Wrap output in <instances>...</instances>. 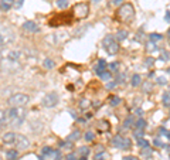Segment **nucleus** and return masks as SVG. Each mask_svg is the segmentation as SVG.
I'll use <instances>...</instances> for the list:
<instances>
[{
    "mask_svg": "<svg viewBox=\"0 0 170 160\" xmlns=\"http://www.w3.org/2000/svg\"><path fill=\"white\" fill-rule=\"evenodd\" d=\"M9 119H10V122H11V125L13 126H19L21 122H23V119H24V111H20L19 108H16V106H13L9 111Z\"/></svg>",
    "mask_w": 170,
    "mask_h": 160,
    "instance_id": "f257e3e1",
    "label": "nucleus"
},
{
    "mask_svg": "<svg viewBox=\"0 0 170 160\" xmlns=\"http://www.w3.org/2000/svg\"><path fill=\"white\" fill-rule=\"evenodd\" d=\"M104 47L109 55H115L119 51V44L115 41L114 35H106L104 38Z\"/></svg>",
    "mask_w": 170,
    "mask_h": 160,
    "instance_id": "f03ea898",
    "label": "nucleus"
},
{
    "mask_svg": "<svg viewBox=\"0 0 170 160\" xmlns=\"http://www.w3.org/2000/svg\"><path fill=\"white\" fill-rule=\"evenodd\" d=\"M119 19L123 20V22H129L133 19L135 16V10H133V6L132 4H123L121 9H119Z\"/></svg>",
    "mask_w": 170,
    "mask_h": 160,
    "instance_id": "7ed1b4c3",
    "label": "nucleus"
},
{
    "mask_svg": "<svg viewBox=\"0 0 170 160\" xmlns=\"http://www.w3.org/2000/svg\"><path fill=\"white\" fill-rule=\"evenodd\" d=\"M9 104H10L11 106H16V108L24 106V105L29 104V96L24 95V94H16V95L10 96Z\"/></svg>",
    "mask_w": 170,
    "mask_h": 160,
    "instance_id": "20e7f679",
    "label": "nucleus"
},
{
    "mask_svg": "<svg viewBox=\"0 0 170 160\" xmlns=\"http://www.w3.org/2000/svg\"><path fill=\"white\" fill-rule=\"evenodd\" d=\"M112 145L118 147V149H122V150H128L130 147V139L128 138H122V136H116V138H114L112 140Z\"/></svg>",
    "mask_w": 170,
    "mask_h": 160,
    "instance_id": "39448f33",
    "label": "nucleus"
},
{
    "mask_svg": "<svg viewBox=\"0 0 170 160\" xmlns=\"http://www.w3.org/2000/svg\"><path fill=\"white\" fill-rule=\"evenodd\" d=\"M57 104H58V95L55 92L47 94V95L44 96V99H42V105L45 108H54Z\"/></svg>",
    "mask_w": 170,
    "mask_h": 160,
    "instance_id": "423d86ee",
    "label": "nucleus"
},
{
    "mask_svg": "<svg viewBox=\"0 0 170 160\" xmlns=\"http://www.w3.org/2000/svg\"><path fill=\"white\" fill-rule=\"evenodd\" d=\"M88 11H89L88 4H85V3H78V4H75L74 6V13L78 19L86 17V16H88Z\"/></svg>",
    "mask_w": 170,
    "mask_h": 160,
    "instance_id": "0eeeda50",
    "label": "nucleus"
},
{
    "mask_svg": "<svg viewBox=\"0 0 170 160\" xmlns=\"http://www.w3.org/2000/svg\"><path fill=\"white\" fill-rule=\"evenodd\" d=\"M14 143L17 145V149H27L29 146H30V140L26 138L24 135H16V140H14Z\"/></svg>",
    "mask_w": 170,
    "mask_h": 160,
    "instance_id": "6e6552de",
    "label": "nucleus"
},
{
    "mask_svg": "<svg viewBox=\"0 0 170 160\" xmlns=\"http://www.w3.org/2000/svg\"><path fill=\"white\" fill-rule=\"evenodd\" d=\"M23 29L27 30V31H30V33H38L40 31L38 24H36L34 22H26L24 24H23Z\"/></svg>",
    "mask_w": 170,
    "mask_h": 160,
    "instance_id": "1a4fd4ad",
    "label": "nucleus"
},
{
    "mask_svg": "<svg viewBox=\"0 0 170 160\" xmlns=\"http://www.w3.org/2000/svg\"><path fill=\"white\" fill-rule=\"evenodd\" d=\"M1 140H3V143H6V145H11V143H14V140H16V133L7 132V133L3 135Z\"/></svg>",
    "mask_w": 170,
    "mask_h": 160,
    "instance_id": "9d476101",
    "label": "nucleus"
},
{
    "mask_svg": "<svg viewBox=\"0 0 170 160\" xmlns=\"http://www.w3.org/2000/svg\"><path fill=\"white\" fill-rule=\"evenodd\" d=\"M104 71H106V63H105V60H99V61H98V65L95 67V72H96V75L101 77V74H102Z\"/></svg>",
    "mask_w": 170,
    "mask_h": 160,
    "instance_id": "9b49d317",
    "label": "nucleus"
},
{
    "mask_svg": "<svg viewBox=\"0 0 170 160\" xmlns=\"http://www.w3.org/2000/svg\"><path fill=\"white\" fill-rule=\"evenodd\" d=\"M11 6H13V0H1L0 1V10L1 11L10 10Z\"/></svg>",
    "mask_w": 170,
    "mask_h": 160,
    "instance_id": "f8f14e48",
    "label": "nucleus"
},
{
    "mask_svg": "<svg viewBox=\"0 0 170 160\" xmlns=\"http://www.w3.org/2000/svg\"><path fill=\"white\" fill-rule=\"evenodd\" d=\"M7 58H9L10 61H17V60L20 58V51H17V50H11L10 53L7 54Z\"/></svg>",
    "mask_w": 170,
    "mask_h": 160,
    "instance_id": "ddd939ff",
    "label": "nucleus"
},
{
    "mask_svg": "<svg viewBox=\"0 0 170 160\" xmlns=\"http://www.w3.org/2000/svg\"><path fill=\"white\" fill-rule=\"evenodd\" d=\"M6 156H7V159H10V160H14L17 156H19V150L17 149H10V150H7L6 152Z\"/></svg>",
    "mask_w": 170,
    "mask_h": 160,
    "instance_id": "4468645a",
    "label": "nucleus"
},
{
    "mask_svg": "<svg viewBox=\"0 0 170 160\" xmlns=\"http://www.w3.org/2000/svg\"><path fill=\"white\" fill-rule=\"evenodd\" d=\"M135 128L143 130V129L146 128V120H145V119H142V118L138 119V120H136V123H135Z\"/></svg>",
    "mask_w": 170,
    "mask_h": 160,
    "instance_id": "2eb2a0df",
    "label": "nucleus"
},
{
    "mask_svg": "<svg viewBox=\"0 0 170 160\" xmlns=\"http://www.w3.org/2000/svg\"><path fill=\"white\" fill-rule=\"evenodd\" d=\"M126 37H128V31H126V30H121V31H118L116 38L119 40V41H123Z\"/></svg>",
    "mask_w": 170,
    "mask_h": 160,
    "instance_id": "dca6fc26",
    "label": "nucleus"
},
{
    "mask_svg": "<svg viewBox=\"0 0 170 160\" xmlns=\"http://www.w3.org/2000/svg\"><path fill=\"white\" fill-rule=\"evenodd\" d=\"M138 85H140V75L135 74L132 77V86H138Z\"/></svg>",
    "mask_w": 170,
    "mask_h": 160,
    "instance_id": "f3484780",
    "label": "nucleus"
},
{
    "mask_svg": "<svg viewBox=\"0 0 170 160\" xmlns=\"http://www.w3.org/2000/svg\"><path fill=\"white\" fill-rule=\"evenodd\" d=\"M163 105L164 106H170V94L169 92H164L163 94Z\"/></svg>",
    "mask_w": 170,
    "mask_h": 160,
    "instance_id": "a211bd4d",
    "label": "nucleus"
},
{
    "mask_svg": "<svg viewBox=\"0 0 170 160\" xmlns=\"http://www.w3.org/2000/svg\"><path fill=\"white\" fill-rule=\"evenodd\" d=\"M119 102H121V98H119V96H111V99H109V104H111L112 106L119 105Z\"/></svg>",
    "mask_w": 170,
    "mask_h": 160,
    "instance_id": "6ab92c4d",
    "label": "nucleus"
},
{
    "mask_svg": "<svg viewBox=\"0 0 170 160\" xmlns=\"http://www.w3.org/2000/svg\"><path fill=\"white\" fill-rule=\"evenodd\" d=\"M44 67H45L47 70H51L54 67V61L50 60V58H45V60H44Z\"/></svg>",
    "mask_w": 170,
    "mask_h": 160,
    "instance_id": "aec40b11",
    "label": "nucleus"
},
{
    "mask_svg": "<svg viewBox=\"0 0 170 160\" xmlns=\"http://www.w3.org/2000/svg\"><path fill=\"white\" fill-rule=\"evenodd\" d=\"M57 6L60 9H67L68 7V1L67 0H57Z\"/></svg>",
    "mask_w": 170,
    "mask_h": 160,
    "instance_id": "412c9836",
    "label": "nucleus"
},
{
    "mask_svg": "<svg viewBox=\"0 0 170 160\" xmlns=\"http://www.w3.org/2000/svg\"><path fill=\"white\" fill-rule=\"evenodd\" d=\"M138 145L140 147H149V142L145 139H138Z\"/></svg>",
    "mask_w": 170,
    "mask_h": 160,
    "instance_id": "4be33fe9",
    "label": "nucleus"
},
{
    "mask_svg": "<svg viewBox=\"0 0 170 160\" xmlns=\"http://www.w3.org/2000/svg\"><path fill=\"white\" fill-rule=\"evenodd\" d=\"M111 77H112V75H111V72H108V70L104 71V72L101 74V78H102L104 81H109V79H111Z\"/></svg>",
    "mask_w": 170,
    "mask_h": 160,
    "instance_id": "5701e85b",
    "label": "nucleus"
},
{
    "mask_svg": "<svg viewBox=\"0 0 170 160\" xmlns=\"http://www.w3.org/2000/svg\"><path fill=\"white\" fill-rule=\"evenodd\" d=\"M133 136H135V138H138V139L143 138V130H140V129H135V132H133Z\"/></svg>",
    "mask_w": 170,
    "mask_h": 160,
    "instance_id": "b1692460",
    "label": "nucleus"
},
{
    "mask_svg": "<svg viewBox=\"0 0 170 160\" xmlns=\"http://www.w3.org/2000/svg\"><path fill=\"white\" fill-rule=\"evenodd\" d=\"M159 40H162V35H160V34H152V35H150V41H152V43L159 41Z\"/></svg>",
    "mask_w": 170,
    "mask_h": 160,
    "instance_id": "393cba45",
    "label": "nucleus"
},
{
    "mask_svg": "<svg viewBox=\"0 0 170 160\" xmlns=\"http://www.w3.org/2000/svg\"><path fill=\"white\" fill-rule=\"evenodd\" d=\"M132 123H133V118L129 116L126 120H125V123H123V128H129V125H132Z\"/></svg>",
    "mask_w": 170,
    "mask_h": 160,
    "instance_id": "a878e982",
    "label": "nucleus"
},
{
    "mask_svg": "<svg viewBox=\"0 0 170 160\" xmlns=\"http://www.w3.org/2000/svg\"><path fill=\"white\" fill-rule=\"evenodd\" d=\"M85 140H88V142L94 140V133H92V132H86V133H85Z\"/></svg>",
    "mask_w": 170,
    "mask_h": 160,
    "instance_id": "bb28decb",
    "label": "nucleus"
},
{
    "mask_svg": "<svg viewBox=\"0 0 170 160\" xmlns=\"http://www.w3.org/2000/svg\"><path fill=\"white\" fill-rule=\"evenodd\" d=\"M166 82H167V79H166L164 77H159V78H157V84H159V85H164Z\"/></svg>",
    "mask_w": 170,
    "mask_h": 160,
    "instance_id": "cd10ccee",
    "label": "nucleus"
},
{
    "mask_svg": "<svg viewBox=\"0 0 170 160\" xmlns=\"http://www.w3.org/2000/svg\"><path fill=\"white\" fill-rule=\"evenodd\" d=\"M78 136H79V132H78V130H75L74 133L70 136V140H77V139H79Z\"/></svg>",
    "mask_w": 170,
    "mask_h": 160,
    "instance_id": "c85d7f7f",
    "label": "nucleus"
},
{
    "mask_svg": "<svg viewBox=\"0 0 170 160\" xmlns=\"http://www.w3.org/2000/svg\"><path fill=\"white\" fill-rule=\"evenodd\" d=\"M148 50H149V51H152V50H153V51H156V50H157V48H156V44L150 41V43L148 44Z\"/></svg>",
    "mask_w": 170,
    "mask_h": 160,
    "instance_id": "c756f323",
    "label": "nucleus"
},
{
    "mask_svg": "<svg viewBox=\"0 0 170 160\" xmlns=\"http://www.w3.org/2000/svg\"><path fill=\"white\" fill-rule=\"evenodd\" d=\"M79 152H81V154H82L84 157H86V154L89 153V149H88V147H81V149H79Z\"/></svg>",
    "mask_w": 170,
    "mask_h": 160,
    "instance_id": "7c9ffc66",
    "label": "nucleus"
},
{
    "mask_svg": "<svg viewBox=\"0 0 170 160\" xmlns=\"http://www.w3.org/2000/svg\"><path fill=\"white\" fill-rule=\"evenodd\" d=\"M162 60H163V61H167V60H169V53L164 51V50L162 51Z\"/></svg>",
    "mask_w": 170,
    "mask_h": 160,
    "instance_id": "2f4dec72",
    "label": "nucleus"
},
{
    "mask_svg": "<svg viewBox=\"0 0 170 160\" xmlns=\"http://www.w3.org/2000/svg\"><path fill=\"white\" fill-rule=\"evenodd\" d=\"M109 68H111L112 71H118V68H119V64H118V63H112V64H109Z\"/></svg>",
    "mask_w": 170,
    "mask_h": 160,
    "instance_id": "473e14b6",
    "label": "nucleus"
},
{
    "mask_svg": "<svg viewBox=\"0 0 170 160\" xmlns=\"http://www.w3.org/2000/svg\"><path fill=\"white\" fill-rule=\"evenodd\" d=\"M79 106L82 108V109H85V108L89 106V102H88V101H81V105H79Z\"/></svg>",
    "mask_w": 170,
    "mask_h": 160,
    "instance_id": "72a5a7b5",
    "label": "nucleus"
},
{
    "mask_svg": "<svg viewBox=\"0 0 170 160\" xmlns=\"http://www.w3.org/2000/svg\"><path fill=\"white\" fill-rule=\"evenodd\" d=\"M67 160H77V156H75V153H70V154L67 156Z\"/></svg>",
    "mask_w": 170,
    "mask_h": 160,
    "instance_id": "f704fd0d",
    "label": "nucleus"
},
{
    "mask_svg": "<svg viewBox=\"0 0 170 160\" xmlns=\"http://www.w3.org/2000/svg\"><path fill=\"white\" fill-rule=\"evenodd\" d=\"M95 160H104V153H96Z\"/></svg>",
    "mask_w": 170,
    "mask_h": 160,
    "instance_id": "c9c22d12",
    "label": "nucleus"
},
{
    "mask_svg": "<svg viewBox=\"0 0 170 160\" xmlns=\"http://www.w3.org/2000/svg\"><path fill=\"white\" fill-rule=\"evenodd\" d=\"M160 133H163V135H166L167 138H170V132H167V130H166L164 128H162V129H160Z\"/></svg>",
    "mask_w": 170,
    "mask_h": 160,
    "instance_id": "e433bc0d",
    "label": "nucleus"
},
{
    "mask_svg": "<svg viewBox=\"0 0 170 160\" xmlns=\"http://www.w3.org/2000/svg\"><path fill=\"white\" fill-rule=\"evenodd\" d=\"M153 63H155V58H148L146 60V65H152Z\"/></svg>",
    "mask_w": 170,
    "mask_h": 160,
    "instance_id": "4c0bfd02",
    "label": "nucleus"
},
{
    "mask_svg": "<svg viewBox=\"0 0 170 160\" xmlns=\"http://www.w3.org/2000/svg\"><path fill=\"white\" fill-rule=\"evenodd\" d=\"M153 143H155L156 146H162V142H160V139H155V140H153Z\"/></svg>",
    "mask_w": 170,
    "mask_h": 160,
    "instance_id": "58836bf2",
    "label": "nucleus"
},
{
    "mask_svg": "<svg viewBox=\"0 0 170 160\" xmlns=\"http://www.w3.org/2000/svg\"><path fill=\"white\" fill-rule=\"evenodd\" d=\"M123 79H125V75H121V77H118L116 82H123Z\"/></svg>",
    "mask_w": 170,
    "mask_h": 160,
    "instance_id": "ea45409f",
    "label": "nucleus"
},
{
    "mask_svg": "<svg viewBox=\"0 0 170 160\" xmlns=\"http://www.w3.org/2000/svg\"><path fill=\"white\" fill-rule=\"evenodd\" d=\"M143 88H145V91H146V92H149V89H150V84H149V82H146Z\"/></svg>",
    "mask_w": 170,
    "mask_h": 160,
    "instance_id": "a19ab883",
    "label": "nucleus"
},
{
    "mask_svg": "<svg viewBox=\"0 0 170 160\" xmlns=\"http://www.w3.org/2000/svg\"><path fill=\"white\" fill-rule=\"evenodd\" d=\"M166 22H170V11H166Z\"/></svg>",
    "mask_w": 170,
    "mask_h": 160,
    "instance_id": "79ce46f5",
    "label": "nucleus"
},
{
    "mask_svg": "<svg viewBox=\"0 0 170 160\" xmlns=\"http://www.w3.org/2000/svg\"><path fill=\"white\" fill-rule=\"evenodd\" d=\"M123 160H138L136 157H133V156H128V157H125Z\"/></svg>",
    "mask_w": 170,
    "mask_h": 160,
    "instance_id": "37998d69",
    "label": "nucleus"
},
{
    "mask_svg": "<svg viewBox=\"0 0 170 160\" xmlns=\"http://www.w3.org/2000/svg\"><path fill=\"white\" fill-rule=\"evenodd\" d=\"M4 44V40H3V35H1V33H0V47Z\"/></svg>",
    "mask_w": 170,
    "mask_h": 160,
    "instance_id": "c03bdc74",
    "label": "nucleus"
},
{
    "mask_svg": "<svg viewBox=\"0 0 170 160\" xmlns=\"http://www.w3.org/2000/svg\"><path fill=\"white\" fill-rule=\"evenodd\" d=\"M115 85H116V82H109V84H108V88H114Z\"/></svg>",
    "mask_w": 170,
    "mask_h": 160,
    "instance_id": "a18cd8bd",
    "label": "nucleus"
},
{
    "mask_svg": "<svg viewBox=\"0 0 170 160\" xmlns=\"http://www.w3.org/2000/svg\"><path fill=\"white\" fill-rule=\"evenodd\" d=\"M121 3H122V0H114V4H115V6L121 4Z\"/></svg>",
    "mask_w": 170,
    "mask_h": 160,
    "instance_id": "49530a36",
    "label": "nucleus"
},
{
    "mask_svg": "<svg viewBox=\"0 0 170 160\" xmlns=\"http://www.w3.org/2000/svg\"><path fill=\"white\" fill-rule=\"evenodd\" d=\"M167 35H169V38H170V29H169V31H167Z\"/></svg>",
    "mask_w": 170,
    "mask_h": 160,
    "instance_id": "de8ad7c7",
    "label": "nucleus"
},
{
    "mask_svg": "<svg viewBox=\"0 0 170 160\" xmlns=\"http://www.w3.org/2000/svg\"><path fill=\"white\" fill-rule=\"evenodd\" d=\"M167 72H169V74H170V68H169V70H167Z\"/></svg>",
    "mask_w": 170,
    "mask_h": 160,
    "instance_id": "09e8293b",
    "label": "nucleus"
},
{
    "mask_svg": "<svg viewBox=\"0 0 170 160\" xmlns=\"http://www.w3.org/2000/svg\"><path fill=\"white\" fill-rule=\"evenodd\" d=\"M94 1H99V0H94Z\"/></svg>",
    "mask_w": 170,
    "mask_h": 160,
    "instance_id": "8fccbe9b",
    "label": "nucleus"
}]
</instances>
